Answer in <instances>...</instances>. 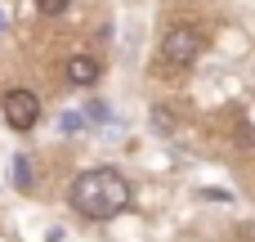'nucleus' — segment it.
Masks as SVG:
<instances>
[{"label":"nucleus","instance_id":"nucleus-4","mask_svg":"<svg viewBox=\"0 0 255 242\" xmlns=\"http://www.w3.org/2000/svg\"><path fill=\"white\" fill-rule=\"evenodd\" d=\"M103 76V67H99V58H90V54H76L72 63H67V81L72 85H94Z\"/></svg>","mask_w":255,"mask_h":242},{"label":"nucleus","instance_id":"nucleus-1","mask_svg":"<svg viewBox=\"0 0 255 242\" xmlns=\"http://www.w3.org/2000/svg\"><path fill=\"white\" fill-rule=\"evenodd\" d=\"M67 202H72V211H81L85 220H112V216H121V211L130 207V184H126L121 171L94 166V171H85V175L72 180Z\"/></svg>","mask_w":255,"mask_h":242},{"label":"nucleus","instance_id":"nucleus-3","mask_svg":"<svg viewBox=\"0 0 255 242\" xmlns=\"http://www.w3.org/2000/svg\"><path fill=\"white\" fill-rule=\"evenodd\" d=\"M4 121H9L13 130H31V126L40 121V99H36L31 90H22V85L4 90Z\"/></svg>","mask_w":255,"mask_h":242},{"label":"nucleus","instance_id":"nucleus-5","mask_svg":"<svg viewBox=\"0 0 255 242\" xmlns=\"http://www.w3.org/2000/svg\"><path fill=\"white\" fill-rule=\"evenodd\" d=\"M13 184L18 189H31V162L27 157H13Z\"/></svg>","mask_w":255,"mask_h":242},{"label":"nucleus","instance_id":"nucleus-6","mask_svg":"<svg viewBox=\"0 0 255 242\" xmlns=\"http://www.w3.org/2000/svg\"><path fill=\"white\" fill-rule=\"evenodd\" d=\"M36 9L45 18H58V13H67V0H36Z\"/></svg>","mask_w":255,"mask_h":242},{"label":"nucleus","instance_id":"nucleus-7","mask_svg":"<svg viewBox=\"0 0 255 242\" xmlns=\"http://www.w3.org/2000/svg\"><path fill=\"white\" fill-rule=\"evenodd\" d=\"M90 121H108V103L103 99H90Z\"/></svg>","mask_w":255,"mask_h":242},{"label":"nucleus","instance_id":"nucleus-2","mask_svg":"<svg viewBox=\"0 0 255 242\" xmlns=\"http://www.w3.org/2000/svg\"><path fill=\"white\" fill-rule=\"evenodd\" d=\"M197 54H202V31H197V27L179 22V27H170V31L161 36V67H166V72H175V67H193Z\"/></svg>","mask_w":255,"mask_h":242},{"label":"nucleus","instance_id":"nucleus-8","mask_svg":"<svg viewBox=\"0 0 255 242\" xmlns=\"http://www.w3.org/2000/svg\"><path fill=\"white\" fill-rule=\"evenodd\" d=\"M238 148H251V121H238Z\"/></svg>","mask_w":255,"mask_h":242}]
</instances>
